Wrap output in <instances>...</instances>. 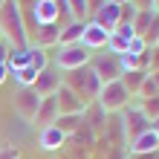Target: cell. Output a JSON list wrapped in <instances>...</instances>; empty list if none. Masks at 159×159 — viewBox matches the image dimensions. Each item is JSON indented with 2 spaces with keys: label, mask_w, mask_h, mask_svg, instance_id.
Wrapping results in <instances>:
<instances>
[{
  "label": "cell",
  "mask_w": 159,
  "mask_h": 159,
  "mask_svg": "<svg viewBox=\"0 0 159 159\" xmlns=\"http://www.w3.org/2000/svg\"><path fill=\"white\" fill-rule=\"evenodd\" d=\"M0 35H6L12 43H17V49L26 46V32L20 20V9L15 0H3L0 3Z\"/></svg>",
  "instance_id": "obj_1"
},
{
  "label": "cell",
  "mask_w": 159,
  "mask_h": 159,
  "mask_svg": "<svg viewBox=\"0 0 159 159\" xmlns=\"http://www.w3.org/2000/svg\"><path fill=\"white\" fill-rule=\"evenodd\" d=\"M67 87L78 96H98L101 90V81L96 78V72L90 67H81V70H72V75L67 78Z\"/></svg>",
  "instance_id": "obj_2"
},
{
  "label": "cell",
  "mask_w": 159,
  "mask_h": 159,
  "mask_svg": "<svg viewBox=\"0 0 159 159\" xmlns=\"http://www.w3.org/2000/svg\"><path fill=\"white\" fill-rule=\"evenodd\" d=\"M127 98H130V93L125 90L121 81L101 84V90H98V104L104 107V110H121V107L127 104Z\"/></svg>",
  "instance_id": "obj_3"
},
{
  "label": "cell",
  "mask_w": 159,
  "mask_h": 159,
  "mask_svg": "<svg viewBox=\"0 0 159 159\" xmlns=\"http://www.w3.org/2000/svg\"><path fill=\"white\" fill-rule=\"evenodd\" d=\"M90 64V49H84L81 43H70V46H61L58 52V67L61 70H81Z\"/></svg>",
  "instance_id": "obj_4"
},
{
  "label": "cell",
  "mask_w": 159,
  "mask_h": 159,
  "mask_svg": "<svg viewBox=\"0 0 159 159\" xmlns=\"http://www.w3.org/2000/svg\"><path fill=\"white\" fill-rule=\"evenodd\" d=\"M93 72H96V78L101 81V84H110V81H119V75H121V64H119V58L116 55H101V58H93V67H90Z\"/></svg>",
  "instance_id": "obj_5"
},
{
  "label": "cell",
  "mask_w": 159,
  "mask_h": 159,
  "mask_svg": "<svg viewBox=\"0 0 159 159\" xmlns=\"http://www.w3.org/2000/svg\"><path fill=\"white\" fill-rule=\"evenodd\" d=\"M55 104H58V116H70V113H81L84 110V98L64 84V87L55 90Z\"/></svg>",
  "instance_id": "obj_6"
},
{
  "label": "cell",
  "mask_w": 159,
  "mask_h": 159,
  "mask_svg": "<svg viewBox=\"0 0 159 159\" xmlns=\"http://www.w3.org/2000/svg\"><path fill=\"white\" fill-rule=\"evenodd\" d=\"M58 87H61V75H58L55 70H49V67L41 70V72H38V78H35V84H32V90L38 93L41 98L55 96V90H58Z\"/></svg>",
  "instance_id": "obj_7"
},
{
  "label": "cell",
  "mask_w": 159,
  "mask_h": 159,
  "mask_svg": "<svg viewBox=\"0 0 159 159\" xmlns=\"http://www.w3.org/2000/svg\"><path fill=\"white\" fill-rule=\"evenodd\" d=\"M15 104H17V113H20L23 119H35V113H38V107H41V96L32 87H23L20 93H17Z\"/></svg>",
  "instance_id": "obj_8"
},
{
  "label": "cell",
  "mask_w": 159,
  "mask_h": 159,
  "mask_svg": "<svg viewBox=\"0 0 159 159\" xmlns=\"http://www.w3.org/2000/svg\"><path fill=\"white\" fill-rule=\"evenodd\" d=\"M107 38H110V32L107 29H101L98 23H84V35H81V46L84 49H101V46H107Z\"/></svg>",
  "instance_id": "obj_9"
},
{
  "label": "cell",
  "mask_w": 159,
  "mask_h": 159,
  "mask_svg": "<svg viewBox=\"0 0 159 159\" xmlns=\"http://www.w3.org/2000/svg\"><path fill=\"white\" fill-rule=\"evenodd\" d=\"M125 127H127L130 142H133L136 136H142L145 130H151V121H148V116H145L139 107H130L127 113H125Z\"/></svg>",
  "instance_id": "obj_10"
},
{
  "label": "cell",
  "mask_w": 159,
  "mask_h": 159,
  "mask_svg": "<svg viewBox=\"0 0 159 159\" xmlns=\"http://www.w3.org/2000/svg\"><path fill=\"white\" fill-rule=\"evenodd\" d=\"M93 23H98L101 29H107V32H113L116 26H119V6L116 3H107L98 9V12H93Z\"/></svg>",
  "instance_id": "obj_11"
},
{
  "label": "cell",
  "mask_w": 159,
  "mask_h": 159,
  "mask_svg": "<svg viewBox=\"0 0 159 159\" xmlns=\"http://www.w3.org/2000/svg\"><path fill=\"white\" fill-rule=\"evenodd\" d=\"M35 17H38V23L41 26H55L58 23V3L55 0H38L35 3Z\"/></svg>",
  "instance_id": "obj_12"
},
{
  "label": "cell",
  "mask_w": 159,
  "mask_h": 159,
  "mask_svg": "<svg viewBox=\"0 0 159 159\" xmlns=\"http://www.w3.org/2000/svg\"><path fill=\"white\" fill-rule=\"evenodd\" d=\"M55 119H58V104H55V96L41 98V107H38V113H35V125L46 127V125H52Z\"/></svg>",
  "instance_id": "obj_13"
},
{
  "label": "cell",
  "mask_w": 159,
  "mask_h": 159,
  "mask_svg": "<svg viewBox=\"0 0 159 159\" xmlns=\"http://www.w3.org/2000/svg\"><path fill=\"white\" fill-rule=\"evenodd\" d=\"M64 136L55 125H46V127H41V133H38V145L43 148V151H55V148H61L64 145Z\"/></svg>",
  "instance_id": "obj_14"
},
{
  "label": "cell",
  "mask_w": 159,
  "mask_h": 159,
  "mask_svg": "<svg viewBox=\"0 0 159 159\" xmlns=\"http://www.w3.org/2000/svg\"><path fill=\"white\" fill-rule=\"evenodd\" d=\"M130 151H133V153H151V151H159V136L153 133V130H145L142 136L133 139Z\"/></svg>",
  "instance_id": "obj_15"
},
{
  "label": "cell",
  "mask_w": 159,
  "mask_h": 159,
  "mask_svg": "<svg viewBox=\"0 0 159 159\" xmlns=\"http://www.w3.org/2000/svg\"><path fill=\"white\" fill-rule=\"evenodd\" d=\"M29 55H32V49H29V46H23V49L12 52V55L6 58V70H9V72H15V70H23V67H29Z\"/></svg>",
  "instance_id": "obj_16"
},
{
  "label": "cell",
  "mask_w": 159,
  "mask_h": 159,
  "mask_svg": "<svg viewBox=\"0 0 159 159\" xmlns=\"http://www.w3.org/2000/svg\"><path fill=\"white\" fill-rule=\"evenodd\" d=\"M81 35H84V23H70L67 29H64L61 35H58V43L61 46H70V43H81Z\"/></svg>",
  "instance_id": "obj_17"
},
{
  "label": "cell",
  "mask_w": 159,
  "mask_h": 159,
  "mask_svg": "<svg viewBox=\"0 0 159 159\" xmlns=\"http://www.w3.org/2000/svg\"><path fill=\"white\" fill-rule=\"evenodd\" d=\"M121 75H125V78H121L125 90H127V93H136V90H139V87L145 84L148 72H145V70H127V72H121Z\"/></svg>",
  "instance_id": "obj_18"
},
{
  "label": "cell",
  "mask_w": 159,
  "mask_h": 159,
  "mask_svg": "<svg viewBox=\"0 0 159 159\" xmlns=\"http://www.w3.org/2000/svg\"><path fill=\"white\" fill-rule=\"evenodd\" d=\"M151 20H153V9H142V12H136V17H133V32L142 38V35H148V26H151Z\"/></svg>",
  "instance_id": "obj_19"
},
{
  "label": "cell",
  "mask_w": 159,
  "mask_h": 159,
  "mask_svg": "<svg viewBox=\"0 0 159 159\" xmlns=\"http://www.w3.org/2000/svg\"><path fill=\"white\" fill-rule=\"evenodd\" d=\"M52 125L58 127V130H61L64 136H67V133H72V130H78V125H81V113H70V116H58V119L52 121Z\"/></svg>",
  "instance_id": "obj_20"
},
{
  "label": "cell",
  "mask_w": 159,
  "mask_h": 159,
  "mask_svg": "<svg viewBox=\"0 0 159 159\" xmlns=\"http://www.w3.org/2000/svg\"><path fill=\"white\" fill-rule=\"evenodd\" d=\"M12 75H15L17 84H23V87H32L35 78H38V70H35V67H23V70H15Z\"/></svg>",
  "instance_id": "obj_21"
},
{
  "label": "cell",
  "mask_w": 159,
  "mask_h": 159,
  "mask_svg": "<svg viewBox=\"0 0 159 159\" xmlns=\"http://www.w3.org/2000/svg\"><path fill=\"white\" fill-rule=\"evenodd\" d=\"M139 110H142V113L148 116V121H153V119L159 116V96H153V98H145Z\"/></svg>",
  "instance_id": "obj_22"
},
{
  "label": "cell",
  "mask_w": 159,
  "mask_h": 159,
  "mask_svg": "<svg viewBox=\"0 0 159 159\" xmlns=\"http://www.w3.org/2000/svg\"><path fill=\"white\" fill-rule=\"evenodd\" d=\"M58 35H61V29H58V26H41L38 41H41V43H55V41H58Z\"/></svg>",
  "instance_id": "obj_23"
},
{
  "label": "cell",
  "mask_w": 159,
  "mask_h": 159,
  "mask_svg": "<svg viewBox=\"0 0 159 159\" xmlns=\"http://www.w3.org/2000/svg\"><path fill=\"white\" fill-rule=\"evenodd\" d=\"M67 6H70L72 17H84L87 15V0H67Z\"/></svg>",
  "instance_id": "obj_24"
},
{
  "label": "cell",
  "mask_w": 159,
  "mask_h": 159,
  "mask_svg": "<svg viewBox=\"0 0 159 159\" xmlns=\"http://www.w3.org/2000/svg\"><path fill=\"white\" fill-rule=\"evenodd\" d=\"M145 49H148V43H145V38H130V46H127V52L130 55H145Z\"/></svg>",
  "instance_id": "obj_25"
},
{
  "label": "cell",
  "mask_w": 159,
  "mask_h": 159,
  "mask_svg": "<svg viewBox=\"0 0 159 159\" xmlns=\"http://www.w3.org/2000/svg\"><path fill=\"white\" fill-rule=\"evenodd\" d=\"M148 41H159V12H153V20H151V26H148V38H145V43Z\"/></svg>",
  "instance_id": "obj_26"
},
{
  "label": "cell",
  "mask_w": 159,
  "mask_h": 159,
  "mask_svg": "<svg viewBox=\"0 0 159 159\" xmlns=\"http://www.w3.org/2000/svg\"><path fill=\"white\" fill-rule=\"evenodd\" d=\"M0 159H20L17 148H0Z\"/></svg>",
  "instance_id": "obj_27"
},
{
  "label": "cell",
  "mask_w": 159,
  "mask_h": 159,
  "mask_svg": "<svg viewBox=\"0 0 159 159\" xmlns=\"http://www.w3.org/2000/svg\"><path fill=\"white\" fill-rule=\"evenodd\" d=\"M104 3H107V0H87V12H98Z\"/></svg>",
  "instance_id": "obj_28"
},
{
  "label": "cell",
  "mask_w": 159,
  "mask_h": 159,
  "mask_svg": "<svg viewBox=\"0 0 159 159\" xmlns=\"http://www.w3.org/2000/svg\"><path fill=\"white\" fill-rule=\"evenodd\" d=\"M133 159H159V151H151V153H133Z\"/></svg>",
  "instance_id": "obj_29"
},
{
  "label": "cell",
  "mask_w": 159,
  "mask_h": 159,
  "mask_svg": "<svg viewBox=\"0 0 159 159\" xmlns=\"http://www.w3.org/2000/svg\"><path fill=\"white\" fill-rule=\"evenodd\" d=\"M133 6H142V9H153V0H130Z\"/></svg>",
  "instance_id": "obj_30"
},
{
  "label": "cell",
  "mask_w": 159,
  "mask_h": 159,
  "mask_svg": "<svg viewBox=\"0 0 159 159\" xmlns=\"http://www.w3.org/2000/svg\"><path fill=\"white\" fill-rule=\"evenodd\" d=\"M151 130H153V133H156V136H159V116H156V119H153V121H151Z\"/></svg>",
  "instance_id": "obj_31"
},
{
  "label": "cell",
  "mask_w": 159,
  "mask_h": 159,
  "mask_svg": "<svg viewBox=\"0 0 159 159\" xmlns=\"http://www.w3.org/2000/svg\"><path fill=\"white\" fill-rule=\"evenodd\" d=\"M6 72H9V70H6V64H0V84L6 81Z\"/></svg>",
  "instance_id": "obj_32"
},
{
  "label": "cell",
  "mask_w": 159,
  "mask_h": 159,
  "mask_svg": "<svg viewBox=\"0 0 159 159\" xmlns=\"http://www.w3.org/2000/svg\"><path fill=\"white\" fill-rule=\"evenodd\" d=\"M151 81H153V84H156V87H159V70H156V72H153V75H151Z\"/></svg>",
  "instance_id": "obj_33"
},
{
  "label": "cell",
  "mask_w": 159,
  "mask_h": 159,
  "mask_svg": "<svg viewBox=\"0 0 159 159\" xmlns=\"http://www.w3.org/2000/svg\"><path fill=\"white\" fill-rule=\"evenodd\" d=\"M110 3H116V6H121V3H127V0H110Z\"/></svg>",
  "instance_id": "obj_34"
}]
</instances>
